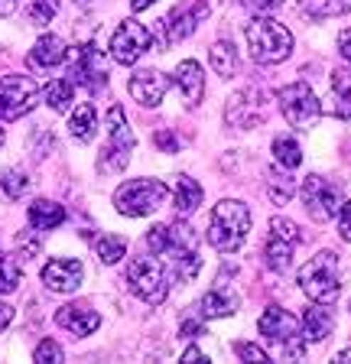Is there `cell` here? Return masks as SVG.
<instances>
[{
    "instance_id": "cell-29",
    "label": "cell",
    "mask_w": 351,
    "mask_h": 364,
    "mask_svg": "<svg viewBox=\"0 0 351 364\" xmlns=\"http://www.w3.org/2000/svg\"><path fill=\"white\" fill-rule=\"evenodd\" d=\"M212 65L222 78H231L237 72V49L228 43V39H222V43L212 46Z\"/></svg>"
},
{
    "instance_id": "cell-3",
    "label": "cell",
    "mask_w": 351,
    "mask_h": 364,
    "mask_svg": "<svg viewBox=\"0 0 351 364\" xmlns=\"http://www.w3.org/2000/svg\"><path fill=\"white\" fill-rule=\"evenodd\" d=\"M299 289L313 303H335L338 293H342V277H338V257L332 250H322V254L306 260L303 270H299Z\"/></svg>"
},
{
    "instance_id": "cell-46",
    "label": "cell",
    "mask_w": 351,
    "mask_h": 364,
    "mask_svg": "<svg viewBox=\"0 0 351 364\" xmlns=\"http://www.w3.org/2000/svg\"><path fill=\"white\" fill-rule=\"evenodd\" d=\"M153 4H156V0H130L134 10H146V7H153Z\"/></svg>"
},
{
    "instance_id": "cell-24",
    "label": "cell",
    "mask_w": 351,
    "mask_h": 364,
    "mask_svg": "<svg viewBox=\"0 0 351 364\" xmlns=\"http://www.w3.org/2000/svg\"><path fill=\"white\" fill-rule=\"evenodd\" d=\"M202 196L205 192L192 176H176V212H179V218H189L202 205Z\"/></svg>"
},
{
    "instance_id": "cell-12",
    "label": "cell",
    "mask_w": 351,
    "mask_h": 364,
    "mask_svg": "<svg viewBox=\"0 0 351 364\" xmlns=\"http://www.w3.org/2000/svg\"><path fill=\"white\" fill-rule=\"evenodd\" d=\"M150 43H153V36L144 23L121 20V26H117L114 36H111V55H114V62H121V65H134V62L150 49Z\"/></svg>"
},
{
    "instance_id": "cell-22",
    "label": "cell",
    "mask_w": 351,
    "mask_h": 364,
    "mask_svg": "<svg viewBox=\"0 0 351 364\" xmlns=\"http://www.w3.org/2000/svg\"><path fill=\"white\" fill-rule=\"evenodd\" d=\"M325 111L351 121V72H332V95L325 101Z\"/></svg>"
},
{
    "instance_id": "cell-25",
    "label": "cell",
    "mask_w": 351,
    "mask_h": 364,
    "mask_svg": "<svg viewBox=\"0 0 351 364\" xmlns=\"http://www.w3.org/2000/svg\"><path fill=\"white\" fill-rule=\"evenodd\" d=\"M62 221H65V208H62L59 202L36 198V202L30 205V225L36 228V231H53V228H59Z\"/></svg>"
},
{
    "instance_id": "cell-28",
    "label": "cell",
    "mask_w": 351,
    "mask_h": 364,
    "mask_svg": "<svg viewBox=\"0 0 351 364\" xmlns=\"http://www.w3.org/2000/svg\"><path fill=\"white\" fill-rule=\"evenodd\" d=\"M72 98H75V82H69V78H55V82L46 85V105L53 111H69Z\"/></svg>"
},
{
    "instance_id": "cell-37",
    "label": "cell",
    "mask_w": 351,
    "mask_h": 364,
    "mask_svg": "<svg viewBox=\"0 0 351 364\" xmlns=\"http://www.w3.org/2000/svg\"><path fill=\"white\" fill-rule=\"evenodd\" d=\"M234 351L241 358H244V361H257V364H264V361H270V355L264 348H257V345H251V341H237L234 345Z\"/></svg>"
},
{
    "instance_id": "cell-14",
    "label": "cell",
    "mask_w": 351,
    "mask_h": 364,
    "mask_svg": "<svg viewBox=\"0 0 351 364\" xmlns=\"http://www.w3.org/2000/svg\"><path fill=\"white\" fill-rule=\"evenodd\" d=\"M264 114H267V101L260 98L257 88H247V91H237L234 98L228 101L225 107V121L231 127H257L264 121Z\"/></svg>"
},
{
    "instance_id": "cell-2",
    "label": "cell",
    "mask_w": 351,
    "mask_h": 364,
    "mask_svg": "<svg viewBox=\"0 0 351 364\" xmlns=\"http://www.w3.org/2000/svg\"><path fill=\"white\" fill-rule=\"evenodd\" d=\"M247 49H251V59L260 65H276L286 55L293 53V36L283 23L270 20V16H260V20L247 23Z\"/></svg>"
},
{
    "instance_id": "cell-40",
    "label": "cell",
    "mask_w": 351,
    "mask_h": 364,
    "mask_svg": "<svg viewBox=\"0 0 351 364\" xmlns=\"http://www.w3.org/2000/svg\"><path fill=\"white\" fill-rule=\"evenodd\" d=\"M342 237L351 241V202L342 205Z\"/></svg>"
},
{
    "instance_id": "cell-26",
    "label": "cell",
    "mask_w": 351,
    "mask_h": 364,
    "mask_svg": "<svg viewBox=\"0 0 351 364\" xmlns=\"http://www.w3.org/2000/svg\"><path fill=\"white\" fill-rule=\"evenodd\" d=\"M94 130H98V111H94L92 101H82L69 121V134L78 144H88V140H94Z\"/></svg>"
},
{
    "instance_id": "cell-49",
    "label": "cell",
    "mask_w": 351,
    "mask_h": 364,
    "mask_svg": "<svg viewBox=\"0 0 351 364\" xmlns=\"http://www.w3.org/2000/svg\"><path fill=\"white\" fill-rule=\"evenodd\" d=\"M75 4H92V0H75Z\"/></svg>"
},
{
    "instance_id": "cell-35",
    "label": "cell",
    "mask_w": 351,
    "mask_h": 364,
    "mask_svg": "<svg viewBox=\"0 0 351 364\" xmlns=\"http://www.w3.org/2000/svg\"><path fill=\"white\" fill-rule=\"evenodd\" d=\"M59 14V0H26V16L33 26H49Z\"/></svg>"
},
{
    "instance_id": "cell-5",
    "label": "cell",
    "mask_w": 351,
    "mask_h": 364,
    "mask_svg": "<svg viewBox=\"0 0 351 364\" xmlns=\"http://www.w3.org/2000/svg\"><path fill=\"white\" fill-rule=\"evenodd\" d=\"M169 186L160 179H130L114 192V208L127 218H140V215H153L166 202Z\"/></svg>"
},
{
    "instance_id": "cell-41",
    "label": "cell",
    "mask_w": 351,
    "mask_h": 364,
    "mask_svg": "<svg viewBox=\"0 0 351 364\" xmlns=\"http://www.w3.org/2000/svg\"><path fill=\"white\" fill-rule=\"evenodd\" d=\"M14 322V306H7V303H0V332Z\"/></svg>"
},
{
    "instance_id": "cell-8",
    "label": "cell",
    "mask_w": 351,
    "mask_h": 364,
    "mask_svg": "<svg viewBox=\"0 0 351 364\" xmlns=\"http://www.w3.org/2000/svg\"><path fill=\"white\" fill-rule=\"evenodd\" d=\"M276 101H280L283 117H286V121H290L296 130H313L315 121H319V114H322L319 98H315L313 88H309V85H303V82L280 88V91H276Z\"/></svg>"
},
{
    "instance_id": "cell-19",
    "label": "cell",
    "mask_w": 351,
    "mask_h": 364,
    "mask_svg": "<svg viewBox=\"0 0 351 364\" xmlns=\"http://www.w3.org/2000/svg\"><path fill=\"white\" fill-rule=\"evenodd\" d=\"M176 85H179V91H183L185 105H199L202 95H205V72H202L199 62H179V68H176Z\"/></svg>"
},
{
    "instance_id": "cell-43",
    "label": "cell",
    "mask_w": 351,
    "mask_h": 364,
    "mask_svg": "<svg viewBox=\"0 0 351 364\" xmlns=\"http://www.w3.org/2000/svg\"><path fill=\"white\" fill-rule=\"evenodd\" d=\"M195 361H208V358L202 355V351L195 348V345H192V348H185V355H183V364H195Z\"/></svg>"
},
{
    "instance_id": "cell-9",
    "label": "cell",
    "mask_w": 351,
    "mask_h": 364,
    "mask_svg": "<svg viewBox=\"0 0 351 364\" xmlns=\"http://www.w3.org/2000/svg\"><path fill=\"white\" fill-rule=\"evenodd\" d=\"M39 85L30 75H4L0 78V121H16L36 107Z\"/></svg>"
},
{
    "instance_id": "cell-31",
    "label": "cell",
    "mask_w": 351,
    "mask_h": 364,
    "mask_svg": "<svg viewBox=\"0 0 351 364\" xmlns=\"http://www.w3.org/2000/svg\"><path fill=\"white\" fill-rule=\"evenodd\" d=\"M20 277H23V270H20L16 254L0 250V293H14V289L20 287Z\"/></svg>"
},
{
    "instance_id": "cell-45",
    "label": "cell",
    "mask_w": 351,
    "mask_h": 364,
    "mask_svg": "<svg viewBox=\"0 0 351 364\" xmlns=\"http://www.w3.org/2000/svg\"><path fill=\"white\" fill-rule=\"evenodd\" d=\"M16 10V0H0V16H10Z\"/></svg>"
},
{
    "instance_id": "cell-36",
    "label": "cell",
    "mask_w": 351,
    "mask_h": 364,
    "mask_svg": "<svg viewBox=\"0 0 351 364\" xmlns=\"http://www.w3.org/2000/svg\"><path fill=\"white\" fill-rule=\"evenodd\" d=\"M62 345L59 341H53V338H46V341H39L36 345V351H33V361H39V364H55V361H62Z\"/></svg>"
},
{
    "instance_id": "cell-6",
    "label": "cell",
    "mask_w": 351,
    "mask_h": 364,
    "mask_svg": "<svg viewBox=\"0 0 351 364\" xmlns=\"http://www.w3.org/2000/svg\"><path fill=\"white\" fill-rule=\"evenodd\" d=\"M127 280L130 289L150 306H160L169 293V277H166V267L156 260V254L146 250L144 257H134L130 260V270H127Z\"/></svg>"
},
{
    "instance_id": "cell-1",
    "label": "cell",
    "mask_w": 351,
    "mask_h": 364,
    "mask_svg": "<svg viewBox=\"0 0 351 364\" xmlns=\"http://www.w3.org/2000/svg\"><path fill=\"white\" fill-rule=\"evenodd\" d=\"M247 231H251V212L244 202L237 198H222L212 212V225H208V241L218 254H234L244 247Z\"/></svg>"
},
{
    "instance_id": "cell-33",
    "label": "cell",
    "mask_w": 351,
    "mask_h": 364,
    "mask_svg": "<svg viewBox=\"0 0 351 364\" xmlns=\"http://www.w3.org/2000/svg\"><path fill=\"white\" fill-rule=\"evenodd\" d=\"M26 189H30V179L23 169H0V192L7 198H20Z\"/></svg>"
},
{
    "instance_id": "cell-48",
    "label": "cell",
    "mask_w": 351,
    "mask_h": 364,
    "mask_svg": "<svg viewBox=\"0 0 351 364\" xmlns=\"http://www.w3.org/2000/svg\"><path fill=\"white\" fill-rule=\"evenodd\" d=\"M0 146H4V127H0Z\"/></svg>"
},
{
    "instance_id": "cell-44",
    "label": "cell",
    "mask_w": 351,
    "mask_h": 364,
    "mask_svg": "<svg viewBox=\"0 0 351 364\" xmlns=\"http://www.w3.org/2000/svg\"><path fill=\"white\" fill-rule=\"evenodd\" d=\"M183 335H185V338H195V335H205V328L195 326V322H185V326H183Z\"/></svg>"
},
{
    "instance_id": "cell-21",
    "label": "cell",
    "mask_w": 351,
    "mask_h": 364,
    "mask_svg": "<svg viewBox=\"0 0 351 364\" xmlns=\"http://www.w3.org/2000/svg\"><path fill=\"white\" fill-rule=\"evenodd\" d=\"M234 309H237V296L231 293V289H225V283H218L212 293H205L199 299V316L202 318H225Z\"/></svg>"
},
{
    "instance_id": "cell-18",
    "label": "cell",
    "mask_w": 351,
    "mask_h": 364,
    "mask_svg": "<svg viewBox=\"0 0 351 364\" xmlns=\"http://www.w3.org/2000/svg\"><path fill=\"white\" fill-rule=\"evenodd\" d=\"M55 322H59L62 328H69L72 335L85 338V335H92L94 328L101 326V316L92 309V306H85V303H72V306H62V309L55 312Z\"/></svg>"
},
{
    "instance_id": "cell-17",
    "label": "cell",
    "mask_w": 351,
    "mask_h": 364,
    "mask_svg": "<svg viewBox=\"0 0 351 364\" xmlns=\"http://www.w3.org/2000/svg\"><path fill=\"white\" fill-rule=\"evenodd\" d=\"M166 88H169V78L156 68H144L137 75L130 78V95L140 101L144 107H156L163 98H166Z\"/></svg>"
},
{
    "instance_id": "cell-20",
    "label": "cell",
    "mask_w": 351,
    "mask_h": 364,
    "mask_svg": "<svg viewBox=\"0 0 351 364\" xmlns=\"http://www.w3.org/2000/svg\"><path fill=\"white\" fill-rule=\"evenodd\" d=\"M65 55H69V46H65V39L46 33V36H39L36 46H33L30 65L33 68H55V65H62V62H65Z\"/></svg>"
},
{
    "instance_id": "cell-4",
    "label": "cell",
    "mask_w": 351,
    "mask_h": 364,
    "mask_svg": "<svg viewBox=\"0 0 351 364\" xmlns=\"http://www.w3.org/2000/svg\"><path fill=\"white\" fill-rule=\"evenodd\" d=\"M260 335L267 341H276L286 361H296L306 355V341H303V322H299L293 312L280 309V306H270L257 322Z\"/></svg>"
},
{
    "instance_id": "cell-38",
    "label": "cell",
    "mask_w": 351,
    "mask_h": 364,
    "mask_svg": "<svg viewBox=\"0 0 351 364\" xmlns=\"http://www.w3.org/2000/svg\"><path fill=\"white\" fill-rule=\"evenodd\" d=\"M247 10H254V14H270V10H276L283 4V0H241Z\"/></svg>"
},
{
    "instance_id": "cell-30",
    "label": "cell",
    "mask_w": 351,
    "mask_h": 364,
    "mask_svg": "<svg viewBox=\"0 0 351 364\" xmlns=\"http://www.w3.org/2000/svg\"><path fill=\"white\" fill-rule=\"evenodd\" d=\"M293 192H296L293 176L270 169V173H267V196H270V202H274V205H286L293 198Z\"/></svg>"
},
{
    "instance_id": "cell-13",
    "label": "cell",
    "mask_w": 351,
    "mask_h": 364,
    "mask_svg": "<svg viewBox=\"0 0 351 364\" xmlns=\"http://www.w3.org/2000/svg\"><path fill=\"white\" fill-rule=\"evenodd\" d=\"M72 75H75V82L85 85L88 91L104 88L107 65H104V55H101L98 46H92V43L78 46V49H75V62H72Z\"/></svg>"
},
{
    "instance_id": "cell-10",
    "label": "cell",
    "mask_w": 351,
    "mask_h": 364,
    "mask_svg": "<svg viewBox=\"0 0 351 364\" xmlns=\"http://www.w3.org/2000/svg\"><path fill=\"white\" fill-rule=\"evenodd\" d=\"M303 205H306V212H309V218L325 225V221H332L338 215V208H342V189H338L335 182L322 179V176H306Z\"/></svg>"
},
{
    "instance_id": "cell-11",
    "label": "cell",
    "mask_w": 351,
    "mask_h": 364,
    "mask_svg": "<svg viewBox=\"0 0 351 364\" xmlns=\"http://www.w3.org/2000/svg\"><path fill=\"white\" fill-rule=\"evenodd\" d=\"M299 241H303V235H299L296 221L290 218H270V237H267V267L276 273L290 270L293 264V254H296Z\"/></svg>"
},
{
    "instance_id": "cell-7",
    "label": "cell",
    "mask_w": 351,
    "mask_h": 364,
    "mask_svg": "<svg viewBox=\"0 0 351 364\" xmlns=\"http://www.w3.org/2000/svg\"><path fill=\"white\" fill-rule=\"evenodd\" d=\"M134 130L127 127V117H124V107L114 105L107 111V146L101 150L98 169L101 173H121L130 163V150H134Z\"/></svg>"
},
{
    "instance_id": "cell-15",
    "label": "cell",
    "mask_w": 351,
    "mask_h": 364,
    "mask_svg": "<svg viewBox=\"0 0 351 364\" xmlns=\"http://www.w3.org/2000/svg\"><path fill=\"white\" fill-rule=\"evenodd\" d=\"M208 16V4L205 0H192V4H183V7H176L173 14L163 20L166 26V43H183L185 36L199 30V23Z\"/></svg>"
},
{
    "instance_id": "cell-23",
    "label": "cell",
    "mask_w": 351,
    "mask_h": 364,
    "mask_svg": "<svg viewBox=\"0 0 351 364\" xmlns=\"http://www.w3.org/2000/svg\"><path fill=\"white\" fill-rule=\"evenodd\" d=\"M332 328H335V316H332V309H325V303H313L303 312V332L313 341H325Z\"/></svg>"
},
{
    "instance_id": "cell-16",
    "label": "cell",
    "mask_w": 351,
    "mask_h": 364,
    "mask_svg": "<svg viewBox=\"0 0 351 364\" xmlns=\"http://www.w3.org/2000/svg\"><path fill=\"white\" fill-rule=\"evenodd\" d=\"M82 277H85V267L75 257H55L43 267V283L53 293H75L82 287Z\"/></svg>"
},
{
    "instance_id": "cell-42",
    "label": "cell",
    "mask_w": 351,
    "mask_h": 364,
    "mask_svg": "<svg viewBox=\"0 0 351 364\" xmlns=\"http://www.w3.org/2000/svg\"><path fill=\"white\" fill-rule=\"evenodd\" d=\"M156 144H160L166 153H173L176 150V136H169L166 130H160V134H156Z\"/></svg>"
},
{
    "instance_id": "cell-32",
    "label": "cell",
    "mask_w": 351,
    "mask_h": 364,
    "mask_svg": "<svg viewBox=\"0 0 351 364\" xmlns=\"http://www.w3.org/2000/svg\"><path fill=\"white\" fill-rule=\"evenodd\" d=\"M274 156L283 169H296L299 163H303V150H299V144L293 140V136H276L274 140Z\"/></svg>"
},
{
    "instance_id": "cell-47",
    "label": "cell",
    "mask_w": 351,
    "mask_h": 364,
    "mask_svg": "<svg viewBox=\"0 0 351 364\" xmlns=\"http://www.w3.org/2000/svg\"><path fill=\"white\" fill-rule=\"evenodd\" d=\"M338 361H342V364H351V348H345L342 355H338Z\"/></svg>"
},
{
    "instance_id": "cell-34",
    "label": "cell",
    "mask_w": 351,
    "mask_h": 364,
    "mask_svg": "<svg viewBox=\"0 0 351 364\" xmlns=\"http://www.w3.org/2000/svg\"><path fill=\"white\" fill-rule=\"evenodd\" d=\"M94 250H98L101 264H117V260L127 254V241H124V237H117V235H104V237H98Z\"/></svg>"
},
{
    "instance_id": "cell-39",
    "label": "cell",
    "mask_w": 351,
    "mask_h": 364,
    "mask_svg": "<svg viewBox=\"0 0 351 364\" xmlns=\"http://www.w3.org/2000/svg\"><path fill=\"white\" fill-rule=\"evenodd\" d=\"M338 53H342V59L351 65V30H345L342 36H338Z\"/></svg>"
},
{
    "instance_id": "cell-27",
    "label": "cell",
    "mask_w": 351,
    "mask_h": 364,
    "mask_svg": "<svg viewBox=\"0 0 351 364\" xmlns=\"http://www.w3.org/2000/svg\"><path fill=\"white\" fill-rule=\"evenodd\" d=\"M299 10L309 16H342V14H351V0H299Z\"/></svg>"
}]
</instances>
